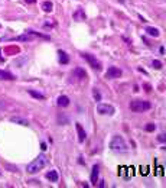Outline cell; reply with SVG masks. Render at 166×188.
I'll use <instances>...</instances> for the list:
<instances>
[{"mask_svg":"<svg viewBox=\"0 0 166 188\" xmlns=\"http://www.w3.org/2000/svg\"><path fill=\"white\" fill-rule=\"evenodd\" d=\"M150 107H152V104H150V101H147V100H133V101H130V110L134 111V113H142V111H146L149 110Z\"/></svg>","mask_w":166,"mask_h":188,"instance_id":"3","label":"cell"},{"mask_svg":"<svg viewBox=\"0 0 166 188\" xmlns=\"http://www.w3.org/2000/svg\"><path fill=\"white\" fill-rule=\"evenodd\" d=\"M81 55H83L84 60L90 64V67H93V68H94V70H97V71H100V70H101V64H100V61L95 58L94 55H91V54H81Z\"/></svg>","mask_w":166,"mask_h":188,"instance_id":"4","label":"cell"},{"mask_svg":"<svg viewBox=\"0 0 166 188\" xmlns=\"http://www.w3.org/2000/svg\"><path fill=\"white\" fill-rule=\"evenodd\" d=\"M157 140H159V142H166V133L159 135V136H157Z\"/></svg>","mask_w":166,"mask_h":188,"instance_id":"22","label":"cell"},{"mask_svg":"<svg viewBox=\"0 0 166 188\" xmlns=\"http://www.w3.org/2000/svg\"><path fill=\"white\" fill-rule=\"evenodd\" d=\"M152 65H153V68H156V70H161V68H162V62L157 61V60H153Z\"/></svg>","mask_w":166,"mask_h":188,"instance_id":"18","label":"cell"},{"mask_svg":"<svg viewBox=\"0 0 166 188\" xmlns=\"http://www.w3.org/2000/svg\"><path fill=\"white\" fill-rule=\"evenodd\" d=\"M146 33H147V35H150V36H155V38H157V36L161 35L159 29H157V28H152V26H147V28H146Z\"/></svg>","mask_w":166,"mask_h":188,"instance_id":"10","label":"cell"},{"mask_svg":"<svg viewBox=\"0 0 166 188\" xmlns=\"http://www.w3.org/2000/svg\"><path fill=\"white\" fill-rule=\"evenodd\" d=\"M123 71L118 68V67H110L107 72H105V78H108V80H114V78H120L122 77Z\"/></svg>","mask_w":166,"mask_h":188,"instance_id":"5","label":"cell"},{"mask_svg":"<svg viewBox=\"0 0 166 188\" xmlns=\"http://www.w3.org/2000/svg\"><path fill=\"white\" fill-rule=\"evenodd\" d=\"M74 75H77L78 78H81V80H84V78L87 77V72L84 71L83 68H75V70H74Z\"/></svg>","mask_w":166,"mask_h":188,"instance_id":"13","label":"cell"},{"mask_svg":"<svg viewBox=\"0 0 166 188\" xmlns=\"http://www.w3.org/2000/svg\"><path fill=\"white\" fill-rule=\"evenodd\" d=\"M146 130H147V132H153V130H155V125H153V123H147V125H146Z\"/></svg>","mask_w":166,"mask_h":188,"instance_id":"21","label":"cell"},{"mask_svg":"<svg viewBox=\"0 0 166 188\" xmlns=\"http://www.w3.org/2000/svg\"><path fill=\"white\" fill-rule=\"evenodd\" d=\"M42 9H44V12H46V13L52 12V9H54L52 2H44V3H42Z\"/></svg>","mask_w":166,"mask_h":188,"instance_id":"15","label":"cell"},{"mask_svg":"<svg viewBox=\"0 0 166 188\" xmlns=\"http://www.w3.org/2000/svg\"><path fill=\"white\" fill-rule=\"evenodd\" d=\"M110 148H111V150H114V152H126V150L129 149V146H127V143H126L124 138L120 136V135H116L114 138L111 139Z\"/></svg>","mask_w":166,"mask_h":188,"instance_id":"2","label":"cell"},{"mask_svg":"<svg viewBox=\"0 0 166 188\" xmlns=\"http://www.w3.org/2000/svg\"><path fill=\"white\" fill-rule=\"evenodd\" d=\"M0 54H2V49H0ZM3 61H5V60H3V56L0 55V62H3Z\"/></svg>","mask_w":166,"mask_h":188,"instance_id":"25","label":"cell"},{"mask_svg":"<svg viewBox=\"0 0 166 188\" xmlns=\"http://www.w3.org/2000/svg\"><path fill=\"white\" fill-rule=\"evenodd\" d=\"M93 93H94L95 100H97V101H100V100H101V94L98 93V90H97V89H94V90H93Z\"/></svg>","mask_w":166,"mask_h":188,"instance_id":"20","label":"cell"},{"mask_svg":"<svg viewBox=\"0 0 166 188\" xmlns=\"http://www.w3.org/2000/svg\"><path fill=\"white\" fill-rule=\"evenodd\" d=\"M35 2H36V0H26V3H30V5H33Z\"/></svg>","mask_w":166,"mask_h":188,"instance_id":"24","label":"cell"},{"mask_svg":"<svg viewBox=\"0 0 166 188\" xmlns=\"http://www.w3.org/2000/svg\"><path fill=\"white\" fill-rule=\"evenodd\" d=\"M74 17H75V19H79V17H81V19H84V17H85V15H84L83 10H78L77 13L74 15Z\"/></svg>","mask_w":166,"mask_h":188,"instance_id":"19","label":"cell"},{"mask_svg":"<svg viewBox=\"0 0 166 188\" xmlns=\"http://www.w3.org/2000/svg\"><path fill=\"white\" fill-rule=\"evenodd\" d=\"M97 111H98L100 114H107V116H111V114H114V107L110 104H104V103H100L97 106Z\"/></svg>","mask_w":166,"mask_h":188,"instance_id":"6","label":"cell"},{"mask_svg":"<svg viewBox=\"0 0 166 188\" xmlns=\"http://www.w3.org/2000/svg\"><path fill=\"white\" fill-rule=\"evenodd\" d=\"M29 94H30L32 97H35V99H38V100H45V96H44V94L38 93V91H35V90H29Z\"/></svg>","mask_w":166,"mask_h":188,"instance_id":"17","label":"cell"},{"mask_svg":"<svg viewBox=\"0 0 166 188\" xmlns=\"http://www.w3.org/2000/svg\"><path fill=\"white\" fill-rule=\"evenodd\" d=\"M98 169H100L98 165L93 166V172H91V183L93 184H95L97 183V179H98Z\"/></svg>","mask_w":166,"mask_h":188,"instance_id":"9","label":"cell"},{"mask_svg":"<svg viewBox=\"0 0 166 188\" xmlns=\"http://www.w3.org/2000/svg\"><path fill=\"white\" fill-rule=\"evenodd\" d=\"M46 178H48L49 181H52V183H56V181H58V172L56 171H49L48 174H46Z\"/></svg>","mask_w":166,"mask_h":188,"instance_id":"14","label":"cell"},{"mask_svg":"<svg viewBox=\"0 0 166 188\" xmlns=\"http://www.w3.org/2000/svg\"><path fill=\"white\" fill-rule=\"evenodd\" d=\"M10 122L19 123V125H23V126H28V120H26V119H20V117H10Z\"/></svg>","mask_w":166,"mask_h":188,"instance_id":"16","label":"cell"},{"mask_svg":"<svg viewBox=\"0 0 166 188\" xmlns=\"http://www.w3.org/2000/svg\"><path fill=\"white\" fill-rule=\"evenodd\" d=\"M46 164H48L46 158H45L44 155H39L36 159H33L32 162L26 166V171H28L29 174H36V172L42 171L45 166H46Z\"/></svg>","mask_w":166,"mask_h":188,"instance_id":"1","label":"cell"},{"mask_svg":"<svg viewBox=\"0 0 166 188\" xmlns=\"http://www.w3.org/2000/svg\"><path fill=\"white\" fill-rule=\"evenodd\" d=\"M58 55H59V62L61 64H68L69 62V58H68V55H66L65 51H58Z\"/></svg>","mask_w":166,"mask_h":188,"instance_id":"11","label":"cell"},{"mask_svg":"<svg viewBox=\"0 0 166 188\" xmlns=\"http://www.w3.org/2000/svg\"><path fill=\"white\" fill-rule=\"evenodd\" d=\"M75 127H77V133H78V140H79V142H84V140H85V138H87V133H85V130L83 129V126H81L79 123H77V125H75Z\"/></svg>","mask_w":166,"mask_h":188,"instance_id":"7","label":"cell"},{"mask_svg":"<svg viewBox=\"0 0 166 188\" xmlns=\"http://www.w3.org/2000/svg\"><path fill=\"white\" fill-rule=\"evenodd\" d=\"M68 104H69V99L66 96H59L58 97V106L59 107H66Z\"/></svg>","mask_w":166,"mask_h":188,"instance_id":"12","label":"cell"},{"mask_svg":"<svg viewBox=\"0 0 166 188\" xmlns=\"http://www.w3.org/2000/svg\"><path fill=\"white\" fill-rule=\"evenodd\" d=\"M41 149H42V150H46V143H41Z\"/></svg>","mask_w":166,"mask_h":188,"instance_id":"23","label":"cell"},{"mask_svg":"<svg viewBox=\"0 0 166 188\" xmlns=\"http://www.w3.org/2000/svg\"><path fill=\"white\" fill-rule=\"evenodd\" d=\"M15 75L10 74L9 71H3V70H0V80H6V81H13L15 80Z\"/></svg>","mask_w":166,"mask_h":188,"instance_id":"8","label":"cell"},{"mask_svg":"<svg viewBox=\"0 0 166 188\" xmlns=\"http://www.w3.org/2000/svg\"><path fill=\"white\" fill-rule=\"evenodd\" d=\"M0 28H2V25H0Z\"/></svg>","mask_w":166,"mask_h":188,"instance_id":"26","label":"cell"}]
</instances>
